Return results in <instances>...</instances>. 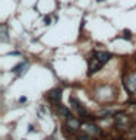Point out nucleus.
<instances>
[{
  "label": "nucleus",
  "instance_id": "nucleus-1",
  "mask_svg": "<svg viewBox=\"0 0 136 140\" xmlns=\"http://www.w3.org/2000/svg\"><path fill=\"white\" fill-rule=\"evenodd\" d=\"M69 102H70V107H72V109H75L78 114H79V117L83 118V120H92V115H91L89 113H88V109L83 107V105L79 102V101L75 98V96H70L69 98Z\"/></svg>",
  "mask_w": 136,
  "mask_h": 140
},
{
  "label": "nucleus",
  "instance_id": "nucleus-2",
  "mask_svg": "<svg viewBox=\"0 0 136 140\" xmlns=\"http://www.w3.org/2000/svg\"><path fill=\"white\" fill-rule=\"evenodd\" d=\"M81 130L83 131L85 134L91 136V137H94V136H100V134H101V128L97 126V124H94V123H91V121L82 123Z\"/></svg>",
  "mask_w": 136,
  "mask_h": 140
},
{
  "label": "nucleus",
  "instance_id": "nucleus-3",
  "mask_svg": "<svg viewBox=\"0 0 136 140\" xmlns=\"http://www.w3.org/2000/svg\"><path fill=\"white\" fill-rule=\"evenodd\" d=\"M104 66V63L101 61L98 57H97L94 53H92V55L89 57V60H88V70H89V74H92V73H97L98 70H101V67Z\"/></svg>",
  "mask_w": 136,
  "mask_h": 140
},
{
  "label": "nucleus",
  "instance_id": "nucleus-4",
  "mask_svg": "<svg viewBox=\"0 0 136 140\" xmlns=\"http://www.w3.org/2000/svg\"><path fill=\"white\" fill-rule=\"evenodd\" d=\"M124 88L129 94H136V72L129 73L124 77Z\"/></svg>",
  "mask_w": 136,
  "mask_h": 140
},
{
  "label": "nucleus",
  "instance_id": "nucleus-5",
  "mask_svg": "<svg viewBox=\"0 0 136 140\" xmlns=\"http://www.w3.org/2000/svg\"><path fill=\"white\" fill-rule=\"evenodd\" d=\"M81 121H79V118L73 117V115H70V117L66 118V123H64V127L67 128V130H70L72 133H75V131H78L79 128H81Z\"/></svg>",
  "mask_w": 136,
  "mask_h": 140
},
{
  "label": "nucleus",
  "instance_id": "nucleus-6",
  "mask_svg": "<svg viewBox=\"0 0 136 140\" xmlns=\"http://www.w3.org/2000/svg\"><path fill=\"white\" fill-rule=\"evenodd\" d=\"M45 98H48V99L53 102V104H60V99H62V89L59 88H56V89H51L50 92H47V95Z\"/></svg>",
  "mask_w": 136,
  "mask_h": 140
},
{
  "label": "nucleus",
  "instance_id": "nucleus-7",
  "mask_svg": "<svg viewBox=\"0 0 136 140\" xmlns=\"http://www.w3.org/2000/svg\"><path fill=\"white\" fill-rule=\"evenodd\" d=\"M94 54H95L97 57H98V59H100L104 64L108 63L110 59L113 57V55H111V53H108V51H94Z\"/></svg>",
  "mask_w": 136,
  "mask_h": 140
},
{
  "label": "nucleus",
  "instance_id": "nucleus-8",
  "mask_svg": "<svg viewBox=\"0 0 136 140\" xmlns=\"http://www.w3.org/2000/svg\"><path fill=\"white\" fill-rule=\"evenodd\" d=\"M114 118H116V123H117L118 126H126V124H129V117L127 115H124L123 113H118L114 115Z\"/></svg>",
  "mask_w": 136,
  "mask_h": 140
},
{
  "label": "nucleus",
  "instance_id": "nucleus-9",
  "mask_svg": "<svg viewBox=\"0 0 136 140\" xmlns=\"http://www.w3.org/2000/svg\"><path fill=\"white\" fill-rule=\"evenodd\" d=\"M27 67H28V63H27V61H22V63H19L18 66H15V67L12 69V72H13V73H16L18 76H21L22 73H25Z\"/></svg>",
  "mask_w": 136,
  "mask_h": 140
},
{
  "label": "nucleus",
  "instance_id": "nucleus-10",
  "mask_svg": "<svg viewBox=\"0 0 136 140\" xmlns=\"http://www.w3.org/2000/svg\"><path fill=\"white\" fill-rule=\"evenodd\" d=\"M56 107H57V111H59V114H60V115H63V117H66V118L72 115V114H70V111H69V109L66 108V107H63L62 104H57Z\"/></svg>",
  "mask_w": 136,
  "mask_h": 140
},
{
  "label": "nucleus",
  "instance_id": "nucleus-11",
  "mask_svg": "<svg viewBox=\"0 0 136 140\" xmlns=\"http://www.w3.org/2000/svg\"><path fill=\"white\" fill-rule=\"evenodd\" d=\"M2 41H7V35H6V25H2Z\"/></svg>",
  "mask_w": 136,
  "mask_h": 140
},
{
  "label": "nucleus",
  "instance_id": "nucleus-12",
  "mask_svg": "<svg viewBox=\"0 0 136 140\" xmlns=\"http://www.w3.org/2000/svg\"><path fill=\"white\" fill-rule=\"evenodd\" d=\"M97 2H100V3H101V2H104V0H97Z\"/></svg>",
  "mask_w": 136,
  "mask_h": 140
},
{
  "label": "nucleus",
  "instance_id": "nucleus-13",
  "mask_svg": "<svg viewBox=\"0 0 136 140\" xmlns=\"http://www.w3.org/2000/svg\"><path fill=\"white\" fill-rule=\"evenodd\" d=\"M135 59H136V55H135Z\"/></svg>",
  "mask_w": 136,
  "mask_h": 140
}]
</instances>
